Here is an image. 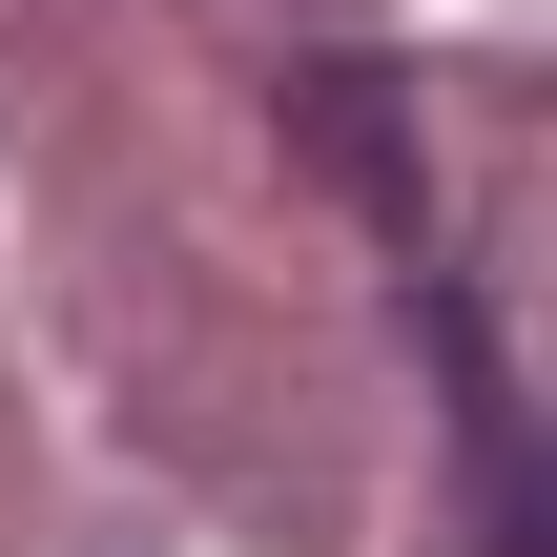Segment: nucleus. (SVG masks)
I'll return each mask as SVG.
<instances>
[{
  "label": "nucleus",
  "mask_w": 557,
  "mask_h": 557,
  "mask_svg": "<svg viewBox=\"0 0 557 557\" xmlns=\"http://www.w3.org/2000/svg\"><path fill=\"white\" fill-rule=\"evenodd\" d=\"M289 145H310L372 227H413V83H393V62H289Z\"/></svg>",
  "instance_id": "1"
}]
</instances>
